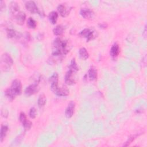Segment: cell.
<instances>
[{"label":"cell","mask_w":147,"mask_h":147,"mask_svg":"<svg viewBox=\"0 0 147 147\" xmlns=\"http://www.w3.org/2000/svg\"><path fill=\"white\" fill-rule=\"evenodd\" d=\"M80 14L84 18L88 19V20L92 19L95 16L94 11L91 9H87V8L81 9L80 11Z\"/></svg>","instance_id":"9c48e42d"},{"label":"cell","mask_w":147,"mask_h":147,"mask_svg":"<svg viewBox=\"0 0 147 147\" xmlns=\"http://www.w3.org/2000/svg\"><path fill=\"white\" fill-rule=\"evenodd\" d=\"M25 7L29 11H30L32 13H37L40 15H41V11H40L36 3L34 1H27L25 3Z\"/></svg>","instance_id":"5b68a950"},{"label":"cell","mask_w":147,"mask_h":147,"mask_svg":"<svg viewBox=\"0 0 147 147\" xmlns=\"http://www.w3.org/2000/svg\"><path fill=\"white\" fill-rule=\"evenodd\" d=\"M87 76L90 80L91 81L95 80L97 78V71L96 68L94 67H91L88 71Z\"/></svg>","instance_id":"5bb4252c"},{"label":"cell","mask_w":147,"mask_h":147,"mask_svg":"<svg viewBox=\"0 0 147 147\" xmlns=\"http://www.w3.org/2000/svg\"><path fill=\"white\" fill-rule=\"evenodd\" d=\"M5 2L3 1H1V3H0V9H1V10L2 11L3 9V8H5Z\"/></svg>","instance_id":"484cf974"},{"label":"cell","mask_w":147,"mask_h":147,"mask_svg":"<svg viewBox=\"0 0 147 147\" xmlns=\"http://www.w3.org/2000/svg\"><path fill=\"white\" fill-rule=\"evenodd\" d=\"M10 12L12 16L14 17L20 11V7L18 3L16 2H11L10 3Z\"/></svg>","instance_id":"7c38bea8"},{"label":"cell","mask_w":147,"mask_h":147,"mask_svg":"<svg viewBox=\"0 0 147 147\" xmlns=\"http://www.w3.org/2000/svg\"><path fill=\"white\" fill-rule=\"evenodd\" d=\"M39 87L38 83H35L32 84L28 86L25 90V94L27 96H31L36 92H37L39 90Z\"/></svg>","instance_id":"52a82bcc"},{"label":"cell","mask_w":147,"mask_h":147,"mask_svg":"<svg viewBox=\"0 0 147 147\" xmlns=\"http://www.w3.org/2000/svg\"><path fill=\"white\" fill-rule=\"evenodd\" d=\"M69 45L67 40H61L59 37L55 39L53 42L52 60L61 59L63 56L69 51Z\"/></svg>","instance_id":"6da1fadb"},{"label":"cell","mask_w":147,"mask_h":147,"mask_svg":"<svg viewBox=\"0 0 147 147\" xmlns=\"http://www.w3.org/2000/svg\"><path fill=\"white\" fill-rule=\"evenodd\" d=\"M75 108V103L74 101H71L68 105L67 107L65 109V115L67 118H71L74 113Z\"/></svg>","instance_id":"30bf717a"},{"label":"cell","mask_w":147,"mask_h":147,"mask_svg":"<svg viewBox=\"0 0 147 147\" xmlns=\"http://www.w3.org/2000/svg\"><path fill=\"white\" fill-rule=\"evenodd\" d=\"M13 18L15 20L16 23L20 25H22L24 24L25 18H26V14L24 12L20 11L17 14H16Z\"/></svg>","instance_id":"8fae6325"},{"label":"cell","mask_w":147,"mask_h":147,"mask_svg":"<svg viewBox=\"0 0 147 147\" xmlns=\"http://www.w3.org/2000/svg\"><path fill=\"white\" fill-rule=\"evenodd\" d=\"M57 10L63 17H65L68 14V10L63 4H60L57 6Z\"/></svg>","instance_id":"2e32d148"},{"label":"cell","mask_w":147,"mask_h":147,"mask_svg":"<svg viewBox=\"0 0 147 147\" xmlns=\"http://www.w3.org/2000/svg\"><path fill=\"white\" fill-rule=\"evenodd\" d=\"M79 56L82 59V60H86L89 57V54L88 52H87V49L85 48H81L79 51Z\"/></svg>","instance_id":"ac0fdd59"},{"label":"cell","mask_w":147,"mask_h":147,"mask_svg":"<svg viewBox=\"0 0 147 147\" xmlns=\"http://www.w3.org/2000/svg\"><path fill=\"white\" fill-rule=\"evenodd\" d=\"M140 134H133V135H131V136H130L129 138H128V139H127V140L126 141V142H125V144H123V146H128V145H130V143H131L138 136H139Z\"/></svg>","instance_id":"603a6c76"},{"label":"cell","mask_w":147,"mask_h":147,"mask_svg":"<svg viewBox=\"0 0 147 147\" xmlns=\"http://www.w3.org/2000/svg\"><path fill=\"white\" fill-rule=\"evenodd\" d=\"M22 92V84L20 80H14L10 88H7L5 91V94L6 98L10 101L13 100L16 96L19 95Z\"/></svg>","instance_id":"7a4b0ae2"},{"label":"cell","mask_w":147,"mask_h":147,"mask_svg":"<svg viewBox=\"0 0 147 147\" xmlns=\"http://www.w3.org/2000/svg\"><path fill=\"white\" fill-rule=\"evenodd\" d=\"M6 32L7 36L9 38H18L21 37V34L13 29H7Z\"/></svg>","instance_id":"9a60e30c"},{"label":"cell","mask_w":147,"mask_h":147,"mask_svg":"<svg viewBox=\"0 0 147 147\" xmlns=\"http://www.w3.org/2000/svg\"><path fill=\"white\" fill-rule=\"evenodd\" d=\"M78 71L71 68H69L68 71L66 72L65 75V83L68 85H72L75 84V80L74 75Z\"/></svg>","instance_id":"277c9868"},{"label":"cell","mask_w":147,"mask_h":147,"mask_svg":"<svg viewBox=\"0 0 147 147\" xmlns=\"http://www.w3.org/2000/svg\"><path fill=\"white\" fill-rule=\"evenodd\" d=\"M13 64V60L7 53H3L1 58V68L3 71H8Z\"/></svg>","instance_id":"3957f363"},{"label":"cell","mask_w":147,"mask_h":147,"mask_svg":"<svg viewBox=\"0 0 147 147\" xmlns=\"http://www.w3.org/2000/svg\"><path fill=\"white\" fill-rule=\"evenodd\" d=\"M1 115L3 117L6 118L8 116V111L6 110H2L1 111Z\"/></svg>","instance_id":"d4e9b609"},{"label":"cell","mask_w":147,"mask_h":147,"mask_svg":"<svg viewBox=\"0 0 147 147\" xmlns=\"http://www.w3.org/2000/svg\"><path fill=\"white\" fill-rule=\"evenodd\" d=\"M57 18H58V14L55 11H51L49 14L48 18H49V20L51 22V23L52 24H55L56 23Z\"/></svg>","instance_id":"e0dca14e"},{"label":"cell","mask_w":147,"mask_h":147,"mask_svg":"<svg viewBox=\"0 0 147 147\" xmlns=\"http://www.w3.org/2000/svg\"><path fill=\"white\" fill-rule=\"evenodd\" d=\"M8 131V127L7 125H2L0 132V140L2 142L6 136L7 132Z\"/></svg>","instance_id":"d6986e66"},{"label":"cell","mask_w":147,"mask_h":147,"mask_svg":"<svg viewBox=\"0 0 147 147\" xmlns=\"http://www.w3.org/2000/svg\"><path fill=\"white\" fill-rule=\"evenodd\" d=\"M99 26L100 28H106V27L107 26V25L103 23V24H99Z\"/></svg>","instance_id":"4316f807"},{"label":"cell","mask_w":147,"mask_h":147,"mask_svg":"<svg viewBox=\"0 0 147 147\" xmlns=\"http://www.w3.org/2000/svg\"><path fill=\"white\" fill-rule=\"evenodd\" d=\"M79 35L81 37H83L86 38L87 39V41H88L91 40H92L95 37L94 35V32L88 28L84 29L83 30H82L80 32Z\"/></svg>","instance_id":"ba28073f"},{"label":"cell","mask_w":147,"mask_h":147,"mask_svg":"<svg viewBox=\"0 0 147 147\" xmlns=\"http://www.w3.org/2000/svg\"><path fill=\"white\" fill-rule=\"evenodd\" d=\"M63 31H64V29L61 25H57L53 29V34L56 36L61 35L63 33Z\"/></svg>","instance_id":"44dd1931"},{"label":"cell","mask_w":147,"mask_h":147,"mask_svg":"<svg viewBox=\"0 0 147 147\" xmlns=\"http://www.w3.org/2000/svg\"><path fill=\"white\" fill-rule=\"evenodd\" d=\"M19 119L20 122H21L22 126H24V129L25 130H29L32 125V123L30 121H29L27 118L26 116L25 115V114L23 112H21L20 114V116H19Z\"/></svg>","instance_id":"8992f818"},{"label":"cell","mask_w":147,"mask_h":147,"mask_svg":"<svg viewBox=\"0 0 147 147\" xmlns=\"http://www.w3.org/2000/svg\"><path fill=\"white\" fill-rule=\"evenodd\" d=\"M36 22L34 19L29 17L27 20V26L30 29H35L36 27Z\"/></svg>","instance_id":"7402d4cb"},{"label":"cell","mask_w":147,"mask_h":147,"mask_svg":"<svg viewBox=\"0 0 147 147\" xmlns=\"http://www.w3.org/2000/svg\"><path fill=\"white\" fill-rule=\"evenodd\" d=\"M36 109L34 107H32L30 109L29 111V117L31 118H35L36 117Z\"/></svg>","instance_id":"cb8c5ba5"},{"label":"cell","mask_w":147,"mask_h":147,"mask_svg":"<svg viewBox=\"0 0 147 147\" xmlns=\"http://www.w3.org/2000/svg\"><path fill=\"white\" fill-rule=\"evenodd\" d=\"M46 100H47V99H46V97H45V95L43 94L40 95L38 98V100H37V103H38V106L39 107H43L45 103H46Z\"/></svg>","instance_id":"ffe728a7"},{"label":"cell","mask_w":147,"mask_h":147,"mask_svg":"<svg viewBox=\"0 0 147 147\" xmlns=\"http://www.w3.org/2000/svg\"><path fill=\"white\" fill-rule=\"evenodd\" d=\"M119 52H120V49H119V45L117 43H115L112 45L110 49V54L112 57L115 58L118 56Z\"/></svg>","instance_id":"4fadbf2b"}]
</instances>
